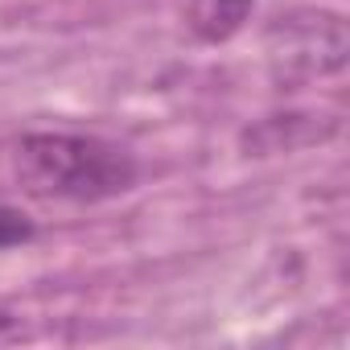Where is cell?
I'll return each mask as SVG.
<instances>
[{"mask_svg":"<svg viewBox=\"0 0 350 350\" xmlns=\"http://www.w3.org/2000/svg\"><path fill=\"white\" fill-rule=\"evenodd\" d=\"M33 235H38V227H33V219H29L25 211L0 202V252L21 247V243H29Z\"/></svg>","mask_w":350,"mask_h":350,"instance_id":"3","label":"cell"},{"mask_svg":"<svg viewBox=\"0 0 350 350\" xmlns=\"http://www.w3.org/2000/svg\"><path fill=\"white\" fill-rule=\"evenodd\" d=\"M0 329H9V313H0Z\"/></svg>","mask_w":350,"mask_h":350,"instance_id":"4","label":"cell"},{"mask_svg":"<svg viewBox=\"0 0 350 350\" xmlns=\"http://www.w3.org/2000/svg\"><path fill=\"white\" fill-rule=\"evenodd\" d=\"M256 13V0H186V25L198 42H231Z\"/></svg>","mask_w":350,"mask_h":350,"instance_id":"2","label":"cell"},{"mask_svg":"<svg viewBox=\"0 0 350 350\" xmlns=\"http://www.w3.org/2000/svg\"><path fill=\"white\" fill-rule=\"evenodd\" d=\"M9 165L25 194L58 202H103L136 182V157L124 144L83 132H25Z\"/></svg>","mask_w":350,"mask_h":350,"instance_id":"1","label":"cell"}]
</instances>
